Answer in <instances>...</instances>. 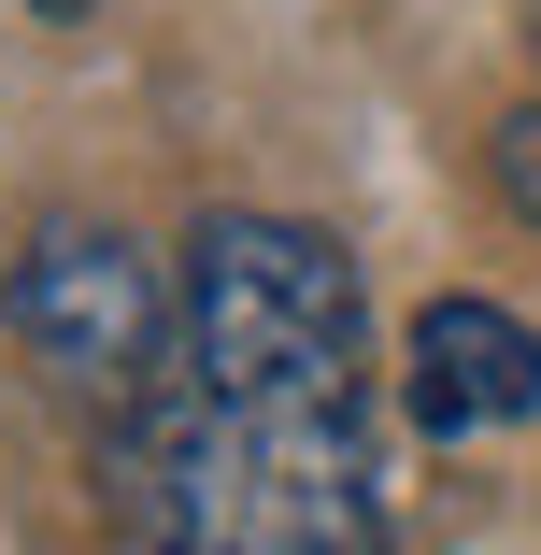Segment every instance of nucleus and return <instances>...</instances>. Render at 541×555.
Instances as JSON below:
<instances>
[{
	"instance_id": "obj_4",
	"label": "nucleus",
	"mask_w": 541,
	"mask_h": 555,
	"mask_svg": "<svg viewBox=\"0 0 541 555\" xmlns=\"http://www.w3.org/2000/svg\"><path fill=\"white\" fill-rule=\"evenodd\" d=\"M541 413V327L499 299H427L413 313V427L471 441V427H527Z\"/></svg>"
},
{
	"instance_id": "obj_2",
	"label": "nucleus",
	"mask_w": 541,
	"mask_h": 555,
	"mask_svg": "<svg viewBox=\"0 0 541 555\" xmlns=\"http://www.w3.org/2000/svg\"><path fill=\"white\" fill-rule=\"evenodd\" d=\"M171 371L243 413H371V285L299 214H199Z\"/></svg>"
},
{
	"instance_id": "obj_3",
	"label": "nucleus",
	"mask_w": 541,
	"mask_h": 555,
	"mask_svg": "<svg viewBox=\"0 0 541 555\" xmlns=\"http://www.w3.org/2000/svg\"><path fill=\"white\" fill-rule=\"evenodd\" d=\"M0 313H15V343L57 399L86 413H129L171 343H185V271H157L129 229H100V214H43V229L15 243V271H0Z\"/></svg>"
},
{
	"instance_id": "obj_1",
	"label": "nucleus",
	"mask_w": 541,
	"mask_h": 555,
	"mask_svg": "<svg viewBox=\"0 0 541 555\" xmlns=\"http://www.w3.org/2000/svg\"><path fill=\"white\" fill-rule=\"evenodd\" d=\"M100 499L129 555H399L371 413H243L185 371L100 413Z\"/></svg>"
},
{
	"instance_id": "obj_5",
	"label": "nucleus",
	"mask_w": 541,
	"mask_h": 555,
	"mask_svg": "<svg viewBox=\"0 0 541 555\" xmlns=\"http://www.w3.org/2000/svg\"><path fill=\"white\" fill-rule=\"evenodd\" d=\"M485 171H499V199H513V229H541V100H513V115H499Z\"/></svg>"
},
{
	"instance_id": "obj_6",
	"label": "nucleus",
	"mask_w": 541,
	"mask_h": 555,
	"mask_svg": "<svg viewBox=\"0 0 541 555\" xmlns=\"http://www.w3.org/2000/svg\"><path fill=\"white\" fill-rule=\"evenodd\" d=\"M29 15H86V0H29Z\"/></svg>"
}]
</instances>
